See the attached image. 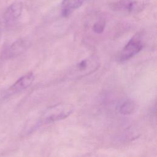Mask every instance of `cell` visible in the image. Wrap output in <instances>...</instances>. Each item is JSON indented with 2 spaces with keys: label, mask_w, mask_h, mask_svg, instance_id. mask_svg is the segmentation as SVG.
Listing matches in <instances>:
<instances>
[{
  "label": "cell",
  "mask_w": 157,
  "mask_h": 157,
  "mask_svg": "<svg viewBox=\"0 0 157 157\" xmlns=\"http://www.w3.org/2000/svg\"><path fill=\"white\" fill-rule=\"evenodd\" d=\"M136 109L135 103L131 100L124 101L119 107V112L123 115H129L134 112Z\"/></svg>",
  "instance_id": "obj_9"
},
{
  "label": "cell",
  "mask_w": 157,
  "mask_h": 157,
  "mask_svg": "<svg viewBox=\"0 0 157 157\" xmlns=\"http://www.w3.org/2000/svg\"><path fill=\"white\" fill-rule=\"evenodd\" d=\"M105 27V23L103 21H100L96 23L93 26V30L96 33H101L103 32Z\"/></svg>",
  "instance_id": "obj_10"
},
{
  "label": "cell",
  "mask_w": 157,
  "mask_h": 157,
  "mask_svg": "<svg viewBox=\"0 0 157 157\" xmlns=\"http://www.w3.org/2000/svg\"><path fill=\"white\" fill-rule=\"evenodd\" d=\"M34 79L33 72H28L18 78L9 88L11 92H17L29 86Z\"/></svg>",
  "instance_id": "obj_6"
},
{
  "label": "cell",
  "mask_w": 157,
  "mask_h": 157,
  "mask_svg": "<svg viewBox=\"0 0 157 157\" xmlns=\"http://www.w3.org/2000/svg\"><path fill=\"white\" fill-rule=\"evenodd\" d=\"M26 45L23 40H18L15 42L6 52V56H13L21 52L25 47Z\"/></svg>",
  "instance_id": "obj_8"
},
{
  "label": "cell",
  "mask_w": 157,
  "mask_h": 157,
  "mask_svg": "<svg viewBox=\"0 0 157 157\" xmlns=\"http://www.w3.org/2000/svg\"><path fill=\"white\" fill-rule=\"evenodd\" d=\"M143 5L134 0H119L115 2L112 7L115 10L123 11L127 12H136L142 9Z\"/></svg>",
  "instance_id": "obj_4"
},
{
  "label": "cell",
  "mask_w": 157,
  "mask_h": 157,
  "mask_svg": "<svg viewBox=\"0 0 157 157\" xmlns=\"http://www.w3.org/2000/svg\"><path fill=\"white\" fill-rule=\"evenodd\" d=\"M23 4L21 2H15L12 4L6 10L4 14V20L6 23H10L15 21L21 14Z\"/></svg>",
  "instance_id": "obj_5"
},
{
  "label": "cell",
  "mask_w": 157,
  "mask_h": 157,
  "mask_svg": "<svg viewBox=\"0 0 157 157\" xmlns=\"http://www.w3.org/2000/svg\"><path fill=\"white\" fill-rule=\"evenodd\" d=\"M84 0H63L61 4L62 15L67 17L74 10L79 8L83 3Z\"/></svg>",
  "instance_id": "obj_7"
},
{
  "label": "cell",
  "mask_w": 157,
  "mask_h": 157,
  "mask_svg": "<svg viewBox=\"0 0 157 157\" xmlns=\"http://www.w3.org/2000/svg\"><path fill=\"white\" fill-rule=\"evenodd\" d=\"M142 42L139 34H136L126 44L120 55V60L125 61L137 54L142 48Z\"/></svg>",
  "instance_id": "obj_3"
},
{
  "label": "cell",
  "mask_w": 157,
  "mask_h": 157,
  "mask_svg": "<svg viewBox=\"0 0 157 157\" xmlns=\"http://www.w3.org/2000/svg\"><path fill=\"white\" fill-rule=\"evenodd\" d=\"M73 111L72 105L60 103L48 108L44 113L42 119L46 122H53L67 118Z\"/></svg>",
  "instance_id": "obj_1"
},
{
  "label": "cell",
  "mask_w": 157,
  "mask_h": 157,
  "mask_svg": "<svg viewBox=\"0 0 157 157\" xmlns=\"http://www.w3.org/2000/svg\"><path fill=\"white\" fill-rule=\"evenodd\" d=\"M99 66V61L96 56H91L80 61L74 67L72 72L74 77H83L93 72Z\"/></svg>",
  "instance_id": "obj_2"
}]
</instances>
